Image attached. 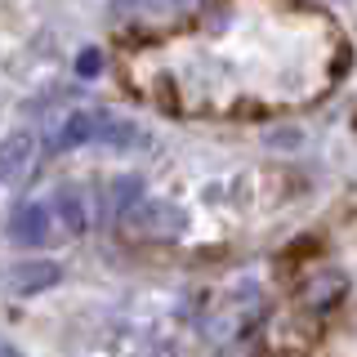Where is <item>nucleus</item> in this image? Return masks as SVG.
Here are the masks:
<instances>
[{"instance_id": "nucleus-8", "label": "nucleus", "mask_w": 357, "mask_h": 357, "mask_svg": "<svg viewBox=\"0 0 357 357\" xmlns=\"http://www.w3.org/2000/svg\"><path fill=\"white\" fill-rule=\"evenodd\" d=\"M50 282H59V268L54 264H22L9 273V286H14V295H36L40 286H50Z\"/></svg>"}, {"instance_id": "nucleus-5", "label": "nucleus", "mask_w": 357, "mask_h": 357, "mask_svg": "<svg viewBox=\"0 0 357 357\" xmlns=\"http://www.w3.org/2000/svg\"><path fill=\"white\" fill-rule=\"evenodd\" d=\"M197 0H112L116 18H130V22H170V18H183Z\"/></svg>"}, {"instance_id": "nucleus-6", "label": "nucleus", "mask_w": 357, "mask_h": 357, "mask_svg": "<svg viewBox=\"0 0 357 357\" xmlns=\"http://www.w3.org/2000/svg\"><path fill=\"white\" fill-rule=\"evenodd\" d=\"M31 152H36L31 134H9V139H0V183H18L31 165Z\"/></svg>"}, {"instance_id": "nucleus-10", "label": "nucleus", "mask_w": 357, "mask_h": 357, "mask_svg": "<svg viewBox=\"0 0 357 357\" xmlns=\"http://www.w3.org/2000/svg\"><path fill=\"white\" fill-rule=\"evenodd\" d=\"M103 72V54L98 50H81L76 54V76H98Z\"/></svg>"}, {"instance_id": "nucleus-2", "label": "nucleus", "mask_w": 357, "mask_h": 357, "mask_svg": "<svg viewBox=\"0 0 357 357\" xmlns=\"http://www.w3.org/2000/svg\"><path fill=\"white\" fill-rule=\"evenodd\" d=\"M264 312V295H259V286L255 282H245L241 290H228V295L219 299L215 308H210V317H206V335L215 344H223V340H232L237 331H245L255 317Z\"/></svg>"}, {"instance_id": "nucleus-11", "label": "nucleus", "mask_w": 357, "mask_h": 357, "mask_svg": "<svg viewBox=\"0 0 357 357\" xmlns=\"http://www.w3.org/2000/svg\"><path fill=\"white\" fill-rule=\"evenodd\" d=\"M0 357H22V349H18V344H9L5 335H0Z\"/></svg>"}, {"instance_id": "nucleus-7", "label": "nucleus", "mask_w": 357, "mask_h": 357, "mask_svg": "<svg viewBox=\"0 0 357 357\" xmlns=\"http://www.w3.org/2000/svg\"><path fill=\"white\" fill-rule=\"evenodd\" d=\"M50 210H54V219H59L67 232H85L89 215H85V197L76 192V188H59V197H54Z\"/></svg>"}, {"instance_id": "nucleus-1", "label": "nucleus", "mask_w": 357, "mask_h": 357, "mask_svg": "<svg viewBox=\"0 0 357 357\" xmlns=\"http://www.w3.org/2000/svg\"><path fill=\"white\" fill-rule=\"evenodd\" d=\"M139 139V126L130 116H116V112H72L59 130H54V148L67 152V148H81V143H107V148H130Z\"/></svg>"}, {"instance_id": "nucleus-4", "label": "nucleus", "mask_w": 357, "mask_h": 357, "mask_svg": "<svg viewBox=\"0 0 357 357\" xmlns=\"http://www.w3.org/2000/svg\"><path fill=\"white\" fill-rule=\"evenodd\" d=\"M9 237L18 245H45L54 237V210L45 206V201H27V206L14 210V219H9Z\"/></svg>"}, {"instance_id": "nucleus-9", "label": "nucleus", "mask_w": 357, "mask_h": 357, "mask_svg": "<svg viewBox=\"0 0 357 357\" xmlns=\"http://www.w3.org/2000/svg\"><path fill=\"white\" fill-rule=\"evenodd\" d=\"M143 201V178H116V183H112V210H116V219H126L134 206H139Z\"/></svg>"}, {"instance_id": "nucleus-3", "label": "nucleus", "mask_w": 357, "mask_h": 357, "mask_svg": "<svg viewBox=\"0 0 357 357\" xmlns=\"http://www.w3.org/2000/svg\"><path fill=\"white\" fill-rule=\"evenodd\" d=\"M126 232L143 241H161V237H178L183 232V210L165 206V201H139L126 215Z\"/></svg>"}]
</instances>
